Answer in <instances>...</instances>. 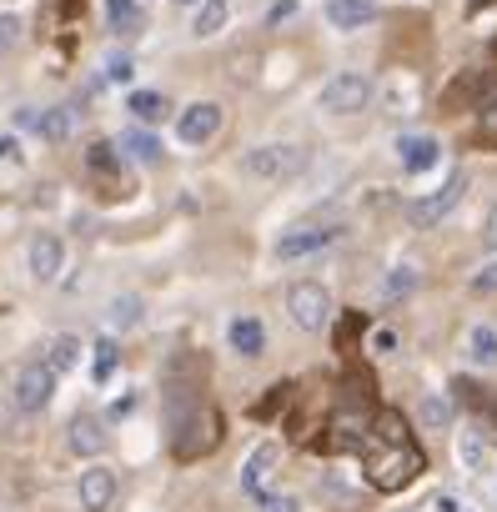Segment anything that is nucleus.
I'll return each instance as SVG.
<instances>
[{
  "label": "nucleus",
  "instance_id": "obj_4",
  "mask_svg": "<svg viewBox=\"0 0 497 512\" xmlns=\"http://www.w3.org/2000/svg\"><path fill=\"white\" fill-rule=\"evenodd\" d=\"M372 96H377V86H372L367 71H337V76L317 91V106H322L327 116H357V111L372 106Z\"/></svg>",
  "mask_w": 497,
  "mask_h": 512
},
{
  "label": "nucleus",
  "instance_id": "obj_38",
  "mask_svg": "<svg viewBox=\"0 0 497 512\" xmlns=\"http://www.w3.org/2000/svg\"><path fill=\"white\" fill-rule=\"evenodd\" d=\"M131 412H136V397H116V402H111V422H116V417H131Z\"/></svg>",
  "mask_w": 497,
  "mask_h": 512
},
{
  "label": "nucleus",
  "instance_id": "obj_42",
  "mask_svg": "<svg viewBox=\"0 0 497 512\" xmlns=\"http://www.w3.org/2000/svg\"><path fill=\"white\" fill-rule=\"evenodd\" d=\"M492 56H497V36H492Z\"/></svg>",
  "mask_w": 497,
  "mask_h": 512
},
{
  "label": "nucleus",
  "instance_id": "obj_23",
  "mask_svg": "<svg viewBox=\"0 0 497 512\" xmlns=\"http://www.w3.org/2000/svg\"><path fill=\"white\" fill-rule=\"evenodd\" d=\"M41 357H46V367H51L56 377H66V372H76V367H81V337L61 332V337H51V347H46Z\"/></svg>",
  "mask_w": 497,
  "mask_h": 512
},
{
  "label": "nucleus",
  "instance_id": "obj_41",
  "mask_svg": "<svg viewBox=\"0 0 497 512\" xmlns=\"http://www.w3.org/2000/svg\"><path fill=\"white\" fill-rule=\"evenodd\" d=\"M171 6H181V11H196V0H171Z\"/></svg>",
  "mask_w": 497,
  "mask_h": 512
},
{
  "label": "nucleus",
  "instance_id": "obj_8",
  "mask_svg": "<svg viewBox=\"0 0 497 512\" xmlns=\"http://www.w3.org/2000/svg\"><path fill=\"white\" fill-rule=\"evenodd\" d=\"M462 191H467V171H452L437 191H427L422 201H412V206H407V221H412V226H422V231H427V226H437V221L462 201Z\"/></svg>",
  "mask_w": 497,
  "mask_h": 512
},
{
  "label": "nucleus",
  "instance_id": "obj_14",
  "mask_svg": "<svg viewBox=\"0 0 497 512\" xmlns=\"http://www.w3.org/2000/svg\"><path fill=\"white\" fill-rule=\"evenodd\" d=\"M66 447H71L76 457H101V452L111 447L106 417H96V412H76V417H71V432H66Z\"/></svg>",
  "mask_w": 497,
  "mask_h": 512
},
{
  "label": "nucleus",
  "instance_id": "obj_3",
  "mask_svg": "<svg viewBox=\"0 0 497 512\" xmlns=\"http://www.w3.org/2000/svg\"><path fill=\"white\" fill-rule=\"evenodd\" d=\"M302 166H307V146H292V141H267L241 156V176H252V181H287Z\"/></svg>",
  "mask_w": 497,
  "mask_h": 512
},
{
  "label": "nucleus",
  "instance_id": "obj_5",
  "mask_svg": "<svg viewBox=\"0 0 497 512\" xmlns=\"http://www.w3.org/2000/svg\"><path fill=\"white\" fill-rule=\"evenodd\" d=\"M56 382H61V377L46 367V357L21 362V367L11 372V407H16V412H41V407H51Z\"/></svg>",
  "mask_w": 497,
  "mask_h": 512
},
{
  "label": "nucleus",
  "instance_id": "obj_37",
  "mask_svg": "<svg viewBox=\"0 0 497 512\" xmlns=\"http://www.w3.org/2000/svg\"><path fill=\"white\" fill-rule=\"evenodd\" d=\"M482 241L497 251V206H492V211H487V221H482Z\"/></svg>",
  "mask_w": 497,
  "mask_h": 512
},
{
  "label": "nucleus",
  "instance_id": "obj_40",
  "mask_svg": "<svg viewBox=\"0 0 497 512\" xmlns=\"http://www.w3.org/2000/svg\"><path fill=\"white\" fill-rule=\"evenodd\" d=\"M372 347H377V352H392V347H397V337H392V332H377V337H372Z\"/></svg>",
  "mask_w": 497,
  "mask_h": 512
},
{
  "label": "nucleus",
  "instance_id": "obj_39",
  "mask_svg": "<svg viewBox=\"0 0 497 512\" xmlns=\"http://www.w3.org/2000/svg\"><path fill=\"white\" fill-rule=\"evenodd\" d=\"M16 427V407H6V402H0V437H6Z\"/></svg>",
  "mask_w": 497,
  "mask_h": 512
},
{
  "label": "nucleus",
  "instance_id": "obj_30",
  "mask_svg": "<svg viewBox=\"0 0 497 512\" xmlns=\"http://www.w3.org/2000/svg\"><path fill=\"white\" fill-rule=\"evenodd\" d=\"M106 81L131 86V81H136V61H131V56H106Z\"/></svg>",
  "mask_w": 497,
  "mask_h": 512
},
{
  "label": "nucleus",
  "instance_id": "obj_11",
  "mask_svg": "<svg viewBox=\"0 0 497 512\" xmlns=\"http://www.w3.org/2000/svg\"><path fill=\"white\" fill-rule=\"evenodd\" d=\"M116 492H121V482H116V472H111L106 462H91V467H86V472L76 477V497H81V512H111Z\"/></svg>",
  "mask_w": 497,
  "mask_h": 512
},
{
  "label": "nucleus",
  "instance_id": "obj_28",
  "mask_svg": "<svg viewBox=\"0 0 497 512\" xmlns=\"http://www.w3.org/2000/svg\"><path fill=\"white\" fill-rule=\"evenodd\" d=\"M457 457H462L472 472H487V467H492V452H487V442H477V432H462V442H457Z\"/></svg>",
  "mask_w": 497,
  "mask_h": 512
},
{
  "label": "nucleus",
  "instance_id": "obj_12",
  "mask_svg": "<svg viewBox=\"0 0 497 512\" xmlns=\"http://www.w3.org/2000/svg\"><path fill=\"white\" fill-rule=\"evenodd\" d=\"M342 236H347V226H302V231H287L277 241V256L282 262H302V256H317V251L337 246Z\"/></svg>",
  "mask_w": 497,
  "mask_h": 512
},
{
  "label": "nucleus",
  "instance_id": "obj_6",
  "mask_svg": "<svg viewBox=\"0 0 497 512\" xmlns=\"http://www.w3.org/2000/svg\"><path fill=\"white\" fill-rule=\"evenodd\" d=\"M287 312L302 332H327L337 307H332V292L322 282H292L287 287Z\"/></svg>",
  "mask_w": 497,
  "mask_h": 512
},
{
  "label": "nucleus",
  "instance_id": "obj_36",
  "mask_svg": "<svg viewBox=\"0 0 497 512\" xmlns=\"http://www.w3.org/2000/svg\"><path fill=\"white\" fill-rule=\"evenodd\" d=\"M0 161H6V166L21 161V141H16V136H0Z\"/></svg>",
  "mask_w": 497,
  "mask_h": 512
},
{
  "label": "nucleus",
  "instance_id": "obj_16",
  "mask_svg": "<svg viewBox=\"0 0 497 512\" xmlns=\"http://www.w3.org/2000/svg\"><path fill=\"white\" fill-rule=\"evenodd\" d=\"M397 161L407 171H432L442 161V146H437V136H397Z\"/></svg>",
  "mask_w": 497,
  "mask_h": 512
},
{
  "label": "nucleus",
  "instance_id": "obj_13",
  "mask_svg": "<svg viewBox=\"0 0 497 512\" xmlns=\"http://www.w3.org/2000/svg\"><path fill=\"white\" fill-rule=\"evenodd\" d=\"M121 146H111V141H96L91 151H86V171L96 176V186H101V196H126V176H121Z\"/></svg>",
  "mask_w": 497,
  "mask_h": 512
},
{
  "label": "nucleus",
  "instance_id": "obj_24",
  "mask_svg": "<svg viewBox=\"0 0 497 512\" xmlns=\"http://www.w3.org/2000/svg\"><path fill=\"white\" fill-rule=\"evenodd\" d=\"M467 362H472V367H482V372H492V367H497V327L477 322V327L467 332Z\"/></svg>",
  "mask_w": 497,
  "mask_h": 512
},
{
  "label": "nucleus",
  "instance_id": "obj_7",
  "mask_svg": "<svg viewBox=\"0 0 497 512\" xmlns=\"http://www.w3.org/2000/svg\"><path fill=\"white\" fill-rule=\"evenodd\" d=\"M221 121H226V111L216 101H191V106L176 111V141L181 146H206V141H216Z\"/></svg>",
  "mask_w": 497,
  "mask_h": 512
},
{
  "label": "nucleus",
  "instance_id": "obj_29",
  "mask_svg": "<svg viewBox=\"0 0 497 512\" xmlns=\"http://www.w3.org/2000/svg\"><path fill=\"white\" fill-rule=\"evenodd\" d=\"M16 41H21V16L0 11V61H6V56L16 51Z\"/></svg>",
  "mask_w": 497,
  "mask_h": 512
},
{
  "label": "nucleus",
  "instance_id": "obj_20",
  "mask_svg": "<svg viewBox=\"0 0 497 512\" xmlns=\"http://www.w3.org/2000/svg\"><path fill=\"white\" fill-rule=\"evenodd\" d=\"M106 26L116 36H141V26H146L141 0H106Z\"/></svg>",
  "mask_w": 497,
  "mask_h": 512
},
{
  "label": "nucleus",
  "instance_id": "obj_22",
  "mask_svg": "<svg viewBox=\"0 0 497 512\" xmlns=\"http://www.w3.org/2000/svg\"><path fill=\"white\" fill-rule=\"evenodd\" d=\"M121 156H131L136 166H156L161 161V141L146 126H131V131H121Z\"/></svg>",
  "mask_w": 497,
  "mask_h": 512
},
{
  "label": "nucleus",
  "instance_id": "obj_26",
  "mask_svg": "<svg viewBox=\"0 0 497 512\" xmlns=\"http://www.w3.org/2000/svg\"><path fill=\"white\" fill-rule=\"evenodd\" d=\"M91 352H96V362H91V382H96V387H106V382H111V372H116V362H121V347H116V337H101Z\"/></svg>",
  "mask_w": 497,
  "mask_h": 512
},
{
  "label": "nucleus",
  "instance_id": "obj_9",
  "mask_svg": "<svg viewBox=\"0 0 497 512\" xmlns=\"http://www.w3.org/2000/svg\"><path fill=\"white\" fill-rule=\"evenodd\" d=\"M26 267H31V277H36L41 287H56V282H61V272H66V246H61L56 231H36V236H31Z\"/></svg>",
  "mask_w": 497,
  "mask_h": 512
},
{
  "label": "nucleus",
  "instance_id": "obj_35",
  "mask_svg": "<svg viewBox=\"0 0 497 512\" xmlns=\"http://www.w3.org/2000/svg\"><path fill=\"white\" fill-rule=\"evenodd\" d=\"M297 16V0H277V6L267 11V26H282V21H292Z\"/></svg>",
  "mask_w": 497,
  "mask_h": 512
},
{
  "label": "nucleus",
  "instance_id": "obj_1",
  "mask_svg": "<svg viewBox=\"0 0 497 512\" xmlns=\"http://www.w3.org/2000/svg\"><path fill=\"white\" fill-rule=\"evenodd\" d=\"M191 372V357L186 352H176L171 357V367H166V432H171V452L181 457V462H196L201 452H211L216 442H221V417H216V407L206 402V392H201V372L196 377H186Z\"/></svg>",
  "mask_w": 497,
  "mask_h": 512
},
{
  "label": "nucleus",
  "instance_id": "obj_15",
  "mask_svg": "<svg viewBox=\"0 0 497 512\" xmlns=\"http://www.w3.org/2000/svg\"><path fill=\"white\" fill-rule=\"evenodd\" d=\"M226 347L236 357H262L267 352V327L257 317H231L226 322Z\"/></svg>",
  "mask_w": 497,
  "mask_h": 512
},
{
  "label": "nucleus",
  "instance_id": "obj_31",
  "mask_svg": "<svg viewBox=\"0 0 497 512\" xmlns=\"http://www.w3.org/2000/svg\"><path fill=\"white\" fill-rule=\"evenodd\" d=\"M422 422H427V427H447V422H452V402H447V397H427V402H422Z\"/></svg>",
  "mask_w": 497,
  "mask_h": 512
},
{
  "label": "nucleus",
  "instance_id": "obj_21",
  "mask_svg": "<svg viewBox=\"0 0 497 512\" xmlns=\"http://www.w3.org/2000/svg\"><path fill=\"white\" fill-rule=\"evenodd\" d=\"M71 131H76V111H71V106H51V111H41V116H36V136H41V141H51V146L71 141Z\"/></svg>",
  "mask_w": 497,
  "mask_h": 512
},
{
  "label": "nucleus",
  "instance_id": "obj_19",
  "mask_svg": "<svg viewBox=\"0 0 497 512\" xmlns=\"http://www.w3.org/2000/svg\"><path fill=\"white\" fill-rule=\"evenodd\" d=\"M231 21V0H196V16H191V36L196 41H211L221 36Z\"/></svg>",
  "mask_w": 497,
  "mask_h": 512
},
{
  "label": "nucleus",
  "instance_id": "obj_27",
  "mask_svg": "<svg viewBox=\"0 0 497 512\" xmlns=\"http://www.w3.org/2000/svg\"><path fill=\"white\" fill-rule=\"evenodd\" d=\"M477 136L487 141V146H497V81L482 91V101H477Z\"/></svg>",
  "mask_w": 497,
  "mask_h": 512
},
{
  "label": "nucleus",
  "instance_id": "obj_34",
  "mask_svg": "<svg viewBox=\"0 0 497 512\" xmlns=\"http://www.w3.org/2000/svg\"><path fill=\"white\" fill-rule=\"evenodd\" d=\"M412 282H417V277H412V267H397V277L387 282V297H402V292H412Z\"/></svg>",
  "mask_w": 497,
  "mask_h": 512
},
{
  "label": "nucleus",
  "instance_id": "obj_17",
  "mask_svg": "<svg viewBox=\"0 0 497 512\" xmlns=\"http://www.w3.org/2000/svg\"><path fill=\"white\" fill-rule=\"evenodd\" d=\"M101 317H106V327H111V332H136V327L146 322V302H141L136 292H116V297L106 302V312H101Z\"/></svg>",
  "mask_w": 497,
  "mask_h": 512
},
{
  "label": "nucleus",
  "instance_id": "obj_25",
  "mask_svg": "<svg viewBox=\"0 0 497 512\" xmlns=\"http://www.w3.org/2000/svg\"><path fill=\"white\" fill-rule=\"evenodd\" d=\"M126 111H131V116H136L141 126H161V121L171 116V101H166L161 91H131Z\"/></svg>",
  "mask_w": 497,
  "mask_h": 512
},
{
  "label": "nucleus",
  "instance_id": "obj_10",
  "mask_svg": "<svg viewBox=\"0 0 497 512\" xmlns=\"http://www.w3.org/2000/svg\"><path fill=\"white\" fill-rule=\"evenodd\" d=\"M277 467H282V447H277V442H257L252 457L241 462V492H246V497H267Z\"/></svg>",
  "mask_w": 497,
  "mask_h": 512
},
{
  "label": "nucleus",
  "instance_id": "obj_2",
  "mask_svg": "<svg viewBox=\"0 0 497 512\" xmlns=\"http://www.w3.org/2000/svg\"><path fill=\"white\" fill-rule=\"evenodd\" d=\"M357 452H362L367 482L382 487V492H397V487H407V482L422 472V447H417V437L407 432L402 412H392V407L372 417V427L362 432Z\"/></svg>",
  "mask_w": 497,
  "mask_h": 512
},
{
  "label": "nucleus",
  "instance_id": "obj_32",
  "mask_svg": "<svg viewBox=\"0 0 497 512\" xmlns=\"http://www.w3.org/2000/svg\"><path fill=\"white\" fill-rule=\"evenodd\" d=\"M467 287H472L477 297H492V292H497V262H487L482 272H472V282H467Z\"/></svg>",
  "mask_w": 497,
  "mask_h": 512
},
{
  "label": "nucleus",
  "instance_id": "obj_33",
  "mask_svg": "<svg viewBox=\"0 0 497 512\" xmlns=\"http://www.w3.org/2000/svg\"><path fill=\"white\" fill-rule=\"evenodd\" d=\"M257 512H302V502H297V497H272V492H267V497H257Z\"/></svg>",
  "mask_w": 497,
  "mask_h": 512
},
{
  "label": "nucleus",
  "instance_id": "obj_18",
  "mask_svg": "<svg viewBox=\"0 0 497 512\" xmlns=\"http://www.w3.org/2000/svg\"><path fill=\"white\" fill-rule=\"evenodd\" d=\"M327 21L337 31H362L377 21V0H327Z\"/></svg>",
  "mask_w": 497,
  "mask_h": 512
}]
</instances>
